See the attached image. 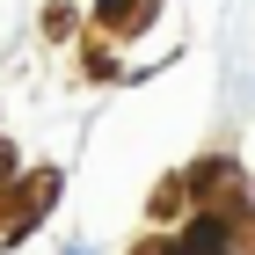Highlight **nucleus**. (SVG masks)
Returning <instances> with one entry per match:
<instances>
[{"label":"nucleus","instance_id":"nucleus-1","mask_svg":"<svg viewBox=\"0 0 255 255\" xmlns=\"http://www.w3.org/2000/svg\"><path fill=\"white\" fill-rule=\"evenodd\" d=\"M175 255H234V226H226V219H197Z\"/></svg>","mask_w":255,"mask_h":255},{"label":"nucleus","instance_id":"nucleus-2","mask_svg":"<svg viewBox=\"0 0 255 255\" xmlns=\"http://www.w3.org/2000/svg\"><path fill=\"white\" fill-rule=\"evenodd\" d=\"M146 7L153 0H102V22L110 29H131V22H146Z\"/></svg>","mask_w":255,"mask_h":255},{"label":"nucleus","instance_id":"nucleus-3","mask_svg":"<svg viewBox=\"0 0 255 255\" xmlns=\"http://www.w3.org/2000/svg\"><path fill=\"white\" fill-rule=\"evenodd\" d=\"M7 168H15V153H7V146H0V175H7Z\"/></svg>","mask_w":255,"mask_h":255}]
</instances>
